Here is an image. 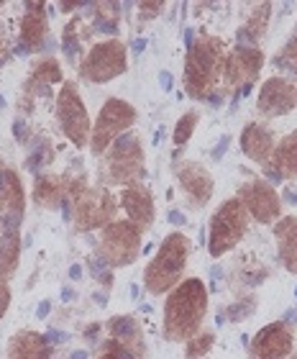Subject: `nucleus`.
<instances>
[{
	"label": "nucleus",
	"instance_id": "nucleus-1",
	"mask_svg": "<svg viewBox=\"0 0 297 359\" xmlns=\"http://www.w3.org/2000/svg\"><path fill=\"white\" fill-rule=\"evenodd\" d=\"M162 334L167 341L185 344L202 329L208 316V287L200 277H185L174 285L162 308Z\"/></svg>",
	"mask_w": 297,
	"mask_h": 359
},
{
	"label": "nucleus",
	"instance_id": "nucleus-2",
	"mask_svg": "<svg viewBox=\"0 0 297 359\" xmlns=\"http://www.w3.org/2000/svg\"><path fill=\"white\" fill-rule=\"evenodd\" d=\"M193 255V239L185 231H172L164 236L156 255L144 267V287L148 295H167V292L185 280V269Z\"/></svg>",
	"mask_w": 297,
	"mask_h": 359
},
{
	"label": "nucleus",
	"instance_id": "nucleus-3",
	"mask_svg": "<svg viewBox=\"0 0 297 359\" xmlns=\"http://www.w3.org/2000/svg\"><path fill=\"white\" fill-rule=\"evenodd\" d=\"M226 65V41L221 36L202 34L185 54V93L193 100H205L216 90Z\"/></svg>",
	"mask_w": 297,
	"mask_h": 359
},
{
	"label": "nucleus",
	"instance_id": "nucleus-4",
	"mask_svg": "<svg viewBox=\"0 0 297 359\" xmlns=\"http://www.w3.org/2000/svg\"><path fill=\"white\" fill-rule=\"evenodd\" d=\"M97 177H100V187H108V190L116 185H134L146 177L144 144L139 134L128 131L105 149V154L100 157V167H97Z\"/></svg>",
	"mask_w": 297,
	"mask_h": 359
},
{
	"label": "nucleus",
	"instance_id": "nucleus-5",
	"mask_svg": "<svg viewBox=\"0 0 297 359\" xmlns=\"http://www.w3.org/2000/svg\"><path fill=\"white\" fill-rule=\"evenodd\" d=\"M249 210L244 208V203L238 201L236 195L223 201L216 208V213L210 216V226H208V255L213 259H221L228 252L244 241L246 231H249Z\"/></svg>",
	"mask_w": 297,
	"mask_h": 359
},
{
	"label": "nucleus",
	"instance_id": "nucleus-6",
	"mask_svg": "<svg viewBox=\"0 0 297 359\" xmlns=\"http://www.w3.org/2000/svg\"><path fill=\"white\" fill-rule=\"evenodd\" d=\"M141 229L131 224L128 218H118L100 229V236L95 241V255L105 267L120 269L134 264L141 257Z\"/></svg>",
	"mask_w": 297,
	"mask_h": 359
},
{
	"label": "nucleus",
	"instance_id": "nucleus-7",
	"mask_svg": "<svg viewBox=\"0 0 297 359\" xmlns=\"http://www.w3.org/2000/svg\"><path fill=\"white\" fill-rule=\"evenodd\" d=\"M139 113L128 100H120V97H108L97 113L95 123H92V131H90V151L95 157H103L105 149L111 147L118 136L128 134L134 128Z\"/></svg>",
	"mask_w": 297,
	"mask_h": 359
},
{
	"label": "nucleus",
	"instance_id": "nucleus-8",
	"mask_svg": "<svg viewBox=\"0 0 297 359\" xmlns=\"http://www.w3.org/2000/svg\"><path fill=\"white\" fill-rule=\"evenodd\" d=\"M80 77L85 83L105 85L120 77L128 69V49L120 39H105L90 46L85 60L77 65Z\"/></svg>",
	"mask_w": 297,
	"mask_h": 359
},
{
	"label": "nucleus",
	"instance_id": "nucleus-9",
	"mask_svg": "<svg viewBox=\"0 0 297 359\" xmlns=\"http://www.w3.org/2000/svg\"><path fill=\"white\" fill-rule=\"evenodd\" d=\"M57 123H60L62 134L72 142L74 149H85V147H90L92 121H90L88 108H85V103H82L77 83H72V80L62 83L60 95H57Z\"/></svg>",
	"mask_w": 297,
	"mask_h": 359
},
{
	"label": "nucleus",
	"instance_id": "nucleus-10",
	"mask_svg": "<svg viewBox=\"0 0 297 359\" xmlns=\"http://www.w3.org/2000/svg\"><path fill=\"white\" fill-rule=\"evenodd\" d=\"M118 208V198L108 187H88L72 203V221L77 231H95V229H105L108 224H113Z\"/></svg>",
	"mask_w": 297,
	"mask_h": 359
},
{
	"label": "nucleus",
	"instance_id": "nucleus-11",
	"mask_svg": "<svg viewBox=\"0 0 297 359\" xmlns=\"http://www.w3.org/2000/svg\"><path fill=\"white\" fill-rule=\"evenodd\" d=\"M236 198L244 203V208L249 210V216L256 224L272 226L282 218V198H279V193L269 185L267 180L261 177L246 180L244 185L238 187Z\"/></svg>",
	"mask_w": 297,
	"mask_h": 359
},
{
	"label": "nucleus",
	"instance_id": "nucleus-12",
	"mask_svg": "<svg viewBox=\"0 0 297 359\" xmlns=\"http://www.w3.org/2000/svg\"><path fill=\"white\" fill-rule=\"evenodd\" d=\"M264 67V54L259 46H246V44H233L230 54L226 57L223 65V80L228 88H244V85H254L259 80V72Z\"/></svg>",
	"mask_w": 297,
	"mask_h": 359
},
{
	"label": "nucleus",
	"instance_id": "nucleus-13",
	"mask_svg": "<svg viewBox=\"0 0 297 359\" xmlns=\"http://www.w3.org/2000/svg\"><path fill=\"white\" fill-rule=\"evenodd\" d=\"M26 216V190L15 170H0V231H18Z\"/></svg>",
	"mask_w": 297,
	"mask_h": 359
},
{
	"label": "nucleus",
	"instance_id": "nucleus-14",
	"mask_svg": "<svg viewBox=\"0 0 297 359\" xmlns=\"http://www.w3.org/2000/svg\"><path fill=\"white\" fill-rule=\"evenodd\" d=\"M295 352V329L284 321H272L256 331L249 344L251 359H287Z\"/></svg>",
	"mask_w": 297,
	"mask_h": 359
},
{
	"label": "nucleus",
	"instance_id": "nucleus-15",
	"mask_svg": "<svg viewBox=\"0 0 297 359\" xmlns=\"http://www.w3.org/2000/svg\"><path fill=\"white\" fill-rule=\"evenodd\" d=\"M256 108L267 118H279V116L292 113L297 108V83L279 75L264 80L259 97H256Z\"/></svg>",
	"mask_w": 297,
	"mask_h": 359
},
{
	"label": "nucleus",
	"instance_id": "nucleus-16",
	"mask_svg": "<svg viewBox=\"0 0 297 359\" xmlns=\"http://www.w3.org/2000/svg\"><path fill=\"white\" fill-rule=\"evenodd\" d=\"M177 182L187 195V205L195 210L205 208L216 190V180L200 162H182L177 167Z\"/></svg>",
	"mask_w": 297,
	"mask_h": 359
},
{
	"label": "nucleus",
	"instance_id": "nucleus-17",
	"mask_svg": "<svg viewBox=\"0 0 297 359\" xmlns=\"http://www.w3.org/2000/svg\"><path fill=\"white\" fill-rule=\"evenodd\" d=\"M118 205L126 210L128 221L139 226L141 231H148L154 226V218H156L154 195H151V187H146L144 182H134V185L120 187Z\"/></svg>",
	"mask_w": 297,
	"mask_h": 359
},
{
	"label": "nucleus",
	"instance_id": "nucleus-18",
	"mask_svg": "<svg viewBox=\"0 0 297 359\" xmlns=\"http://www.w3.org/2000/svg\"><path fill=\"white\" fill-rule=\"evenodd\" d=\"M64 83V75H62V65L54 57H44L39 60L31 69L29 80L23 85V95L21 105L26 103V111H31V103L34 97H49L52 95V85Z\"/></svg>",
	"mask_w": 297,
	"mask_h": 359
},
{
	"label": "nucleus",
	"instance_id": "nucleus-19",
	"mask_svg": "<svg viewBox=\"0 0 297 359\" xmlns=\"http://www.w3.org/2000/svg\"><path fill=\"white\" fill-rule=\"evenodd\" d=\"M241 151H244V157L249 162H256V165H264L269 157H272V151L277 147V136L275 131L267 126V123H261V121H249L244 128H241Z\"/></svg>",
	"mask_w": 297,
	"mask_h": 359
},
{
	"label": "nucleus",
	"instance_id": "nucleus-20",
	"mask_svg": "<svg viewBox=\"0 0 297 359\" xmlns=\"http://www.w3.org/2000/svg\"><path fill=\"white\" fill-rule=\"evenodd\" d=\"M21 41L31 54L41 52L49 44V18H46V3H26V13L21 18Z\"/></svg>",
	"mask_w": 297,
	"mask_h": 359
},
{
	"label": "nucleus",
	"instance_id": "nucleus-21",
	"mask_svg": "<svg viewBox=\"0 0 297 359\" xmlns=\"http://www.w3.org/2000/svg\"><path fill=\"white\" fill-rule=\"evenodd\" d=\"M105 329H108V337L118 346H123L126 352L139 359L146 357V339H144L141 323L136 316H113L111 321L105 323Z\"/></svg>",
	"mask_w": 297,
	"mask_h": 359
},
{
	"label": "nucleus",
	"instance_id": "nucleus-22",
	"mask_svg": "<svg viewBox=\"0 0 297 359\" xmlns=\"http://www.w3.org/2000/svg\"><path fill=\"white\" fill-rule=\"evenodd\" d=\"M6 359H52V344L46 341L44 334L21 329L8 339Z\"/></svg>",
	"mask_w": 297,
	"mask_h": 359
},
{
	"label": "nucleus",
	"instance_id": "nucleus-23",
	"mask_svg": "<svg viewBox=\"0 0 297 359\" xmlns=\"http://www.w3.org/2000/svg\"><path fill=\"white\" fill-rule=\"evenodd\" d=\"M277 241V255L282 267L297 275V216H282L272 229Z\"/></svg>",
	"mask_w": 297,
	"mask_h": 359
},
{
	"label": "nucleus",
	"instance_id": "nucleus-24",
	"mask_svg": "<svg viewBox=\"0 0 297 359\" xmlns=\"http://www.w3.org/2000/svg\"><path fill=\"white\" fill-rule=\"evenodd\" d=\"M261 167L267 172L279 175L282 180H297V131L279 139L275 151H272V157Z\"/></svg>",
	"mask_w": 297,
	"mask_h": 359
},
{
	"label": "nucleus",
	"instance_id": "nucleus-25",
	"mask_svg": "<svg viewBox=\"0 0 297 359\" xmlns=\"http://www.w3.org/2000/svg\"><path fill=\"white\" fill-rule=\"evenodd\" d=\"M64 193H67V177H64V175L57 177V175L41 172L34 177V190H31V195H34V203H36L39 208H46V210L62 208Z\"/></svg>",
	"mask_w": 297,
	"mask_h": 359
},
{
	"label": "nucleus",
	"instance_id": "nucleus-26",
	"mask_svg": "<svg viewBox=\"0 0 297 359\" xmlns=\"http://www.w3.org/2000/svg\"><path fill=\"white\" fill-rule=\"evenodd\" d=\"M269 18H272V3H254L251 11L246 13V21L236 31V44L259 46V39L267 31Z\"/></svg>",
	"mask_w": 297,
	"mask_h": 359
},
{
	"label": "nucleus",
	"instance_id": "nucleus-27",
	"mask_svg": "<svg viewBox=\"0 0 297 359\" xmlns=\"http://www.w3.org/2000/svg\"><path fill=\"white\" fill-rule=\"evenodd\" d=\"M21 229L18 231H0V277L11 280L21 264Z\"/></svg>",
	"mask_w": 297,
	"mask_h": 359
},
{
	"label": "nucleus",
	"instance_id": "nucleus-28",
	"mask_svg": "<svg viewBox=\"0 0 297 359\" xmlns=\"http://www.w3.org/2000/svg\"><path fill=\"white\" fill-rule=\"evenodd\" d=\"M120 3H92V31L95 34H105V36L116 39L118 34V11Z\"/></svg>",
	"mask_w": 297,
	"mask_h": 359
},
{
	"label": "nucleus",
	"instance_id": "nucleus-29",
	"mask_svg": "<svg viewBox=\"0 0 297 359\" xmlns=\"http://www.w3.org/2000/svg\"><path fill=\"white\" fill-rule=\"evenodd\" d=\"M85 31H82V18L80 15H74L72 21L64 26V34H62V52L67 57V62H77V57L82 54L85 49Z\"/></svg>",
	"mask_w": 297,
	"mask_h": 359
},
{
	"label": "nucleus",
	"instance_id": "nucleus-30",
	"mask_svg": "<svg viewBox=\"0 0 297 359\" xmlns=\"http://www.w3.org/2000/svg\"><path fill=\"white\" fill-rule=\"evenodd\" d=\"M31 154H26V170H29L31 175H41L44 172V167L52 165L54 159V147L52 142L46 139V136H41V139H36L34 144H29Z\"/></svg>",
	"mask_w": 297,
	"mask_h": 359
},
{
	"label": "nucleus",
	"instance_id": "nucleus-31",
	"mask_svg": "<svg viewBox=\"0 0 297 359\" xmlns=\"http://www.w3.org/2000/svg\"><path fill=\"white\" fill-rule=\"evenodd\" d=\"M198 121H200V113L198 111H187L179 116V121L174 123V131H172V142L177 149H182L185 144H190L195 128H198Z\"/></svg>",
	"mask_w": 297,
	"mask_h": 359
},
{
	"label": "nucleus",
	"instance_id": "nucleus-32",
	"mask_svg": "<svg viewBox=\"0 0 297 359\" xmlns=\"http://www.w3.org/2000/svg\"><path fill=\"white\" fill-rule=\"evenodd\" d=\"M216 346V331H198L190 341H185V357L187 359H202L205 354Z\"/></svg>",
	"mask_w": 297,
	"mask_h": 359
},
{
	"label": "nucleus",
	"instance_id": "nucleus-33",
	"mask_svg": "<svg viewBox=\"0 0 297 359\" xmlns=\"http://www.w3.org/2000/svg\"><path fill=\"white\" fill-rule=\"evenodd\" d=\"M254 311H256V298H254V295H244V298L233 300L230 306L223 308L221 316H226V321H230V323H241V321H246V318H251Z\"/></svg>",
	"mask_w": 297,
	"mask_h": 359
},
{
	"label": "nucleus",
	"instance_id": "nucleus-34",
	"mask_svg": "<svg viewBox=\"0 0 297 359\" xmlns=\"http://www.w3.org/2000/svg\"><path fill=\"white\" fill-rule=\"evenodd\" d=\"M275 65L279 69H287V72H295L297 80V36H292L287 44L282 46V52L275 57Z\"/></svg>",
	"mask_w": 297,
	"mask_h": 359
},
{
	"label": "nucleus",
	"instance_id": "nucleus-35",
	"mask_svg": "<svg viewBox=\"0 0 297 359\" xmlns=\"http://www.w3.org/2000/svg\"><path fill=\"white\" fill-rule=\"evenodd\" d=\"M88 269L92 272V277H95L97 283L111 290V287H113V269L111 267H105V264L100 262L97 257H90V259H88Z\"/></svg>",
	"mask_w": 297,
	"mask_h": 359
},
{
	"label": "nucleus",
	"instance_id": "nucleus-36",
	"mask_svg": "<svg viewBox=\"0 0 297 359\" xmlns=\"http://www.w3.org/2000/svg\"><path fill=\"white\" fill-rule=\"evenodd\" d=\"M13 136H15V142L21 144V147H29V144H31V126H29V121L23 118V116H18V118L13 121Z\"/></svg>",
	"mask_w": 297,
	"mask_h": 359
},
{
	"label": "nucleus",
	"instance_id": "nucleus-37",
	"mask_svg": "<svg viewBox=\"0 0 297 359\" xmlns=\"http://www.w3.org/2000/svg\"><path fill=\"white\" fill-rule=\"evenodd\" d=\"M167 6V3H162V0H159V3H139V8H141V11H139V23H146V21H154L156 15L162 13V8Z\"/></svg>",
	"mask_w": 297,
	"mask_h": 359
},
{
	"label": "nucleus",
	"instance_id": "nucleus-38",
	"mask_svg": "<svg viewBox=\"0 0 297 359\" xmlns=\"http://www.w3.org/2000/svg\"><path fill=\"white\" fill-rule=\"evenodd\" d=\"M11 298H13L11 285H8V280H3V277H0V321H3V316H6L8 308H11Z\"/></svg>",
	"mask_w": 297,
	"mask_h": 359
},
{
	"label": "nucleus",
	"instance_id": "nucleus-39",
	"mask_svg": "<svg viewBox=\"0 0 297 359\" xmlns=\"http://www.w3.org/2000/svg\"><path fill=\"white\" fill-rule=\"evenodd\" d=\"M46 341H49V344H64V341H67L69 339V334H64V331H60V329H46Z\"/></svg>",
	"mask_w": 297,
	"mask_h": 359
},
{
	"label": "nucleus",
	"instance_id": "nucleus-40",
	"mask_svg": "<svg viewBox=\"0 0 297 359\" xmlns=\"http://www.w3.org/2000/svg\"><path fill=\"white\" fill-rule=\"evenodd\" d=\"M230 147V136H223L221 142H218V147L213 151H210V154H213V159H216V162H221L223 159V154H226V149H228Z\"/></svg>",
	"mask_w": 297,
	"mask_h": 359
},
{
	"label": "nucleus",
	"instance_id": "nucleus-41",
	"mask_svg": "<svg viewBox=\"0 0 297 359\" xmlns=\"http://www.w3.org/2000/svg\"><path fill=\"white\" fill-rule=\"evenodd\" d=\"M8 57H11V54H8V36H6V29L0 26V67L8 62Z\"/></svg>",
	"mask_w": 297,
	"mask_h": 359
},
{
	"label": "nucleus",
	"instance_id": "nucleus-42",
	"mask_svg": "<svg viewBox=\"0 0 297 359\" xmlns=\"http://www.w3.org/2000/svg\"><path fill=\"white\" fill-rule=\"evenodd\" d=\"M167 221H170L172 226H185L187 224L185 213H182V210H177V208H172L170 213H167Z\"/></svg>",
	"mask_w": 297,
	"mask_h": 359
},
{
	"label": "nucleus",
	"instance_id": "nucleus-43",
	"mask_svg": "<svg viewBox=\"0 0 297 359\" xmlns=\"http://www.w3.org/2000/svg\"><path fill=\"white\" fill-rule=\"evenodd\" d=\"M223 95H226V93H221V90H213V93H210V95L205 97V103H208L210 108H221Z\"/></svg>",
	"mask_w": 297,
	"mask_h": 359
},
{
	"label": "nucleus",
	"instance_id": "nucleus-44",
	"mask_svg": "<svg viewBox=\"0 0 297 359\" xmlns=\"http://www.w3.org/2000/svg\"><path fill=\"white\" fill-rule=\"evenodd\" d=\"M49 313H52V303H49V300H41L36 308V318L39 321H46V316Z\"/></svg>",
	"mask_w": 297,
	"mask_h": 359
},
{
	"label": "nucleus",
	"instance_id": "nucleus-45",
	"mask_svg": "<svg viewBox=\"0 0 297 359\" xmlns=\"http://www.w3.org/2000/svg\"><path fill=\"white\" fill-rule=\"evenodd\" d=\"M159 85H162L164 93H170L172 85H174V80H172V75L167 72V69H162V72H159Z\"/></svg>",
	"mask_w": 297,
	"mask_h": 359
},
{
	"label": "nucleus",
	"instance_id": "nucleus-46",
	"mask_svg": "<svg viewBox=\"0 0 297 359\" xmlns=\"http://www.w3.org/2000/svg\"><path fill=\"white\" fill-rule=\"evenodd\" d=\"M282 203H290L292 208H297V190H295V187H287V190H284Z\"/></svg>",
	"mask_w": 297,
	"mask_h": 359
},
{
	"label": "nucleus",
	"instance_id": "nucleus-47",
	"mask_svg": "<svg viewBox=\"0 0 297 359\" xmlns=\"http://www.w3.org/2000/svg\"><path fill=\"white\" fill-rule=\"evenodd\" d=\"M100 331H103V326H100V323H90L88 329H85V339H90V341H95Z\"/></svg>",
	"mask_w": 297,
	"mask_h": 359
},
{
	"label": "nucleus",
	"instance_id": "nucleus-48",
	"mask_svg": "<svg viewBox=\"0 0 297 359\" xmlns=\"http://www.w3.org/2000/svg\"><path fill=\"white\" fill-rule=\"evenodd\" d=\"M282 321L287 323V326H292V329H295V326H297V311H295V308L284 311V318H282Z\"/></svg>",
	"mask_w": 297,
	"mask_h": 359
},
{
	"label": "nucleus",
	"instance_id": "nucleus-49",
	"mask_svg": "<svg viewBox=\"0 0 297 359\" xmlns=\"http://www.w3.org/2000/svg\"><path fill=\"white\" fill-rule=\"evenodd\" d=\"M88 6H90V3H82V0H80V3H60V8L64 11V13H72L74 8H88Z\"/></svg>",
	"mask_w": 297,
	"mask_h": 359
},
{
	"label": "nucleus",
	"instance_id": "nucleus-50",
	"mask_svg": "<svg viewBox=\"0 0 297 359\" xmlns=\"http://www.w3.org/2000/svg\"><path fill=\"white\" fill-rule=\"evenodd\" d=\"M69 280H82V264H72L69 267Z\"/></svg>",
	"mask_w": 297,
	"mask_h": 359
},
{
	"label": "nucleus",
	"instance_id": "nucleus-51",
	"mask_svg": "<svg viewBox=\"0 0 297 359\" xmlns=\"http://www.w3.org/2000/svg\"><path fill=\"white\" fill-rule=\"evenodd\" d=\"M131 49H134V54H141L144 49H146V41H144V39H136L134 44H131Z\"/></svg>",
	"mask_w": 297,
	"mask_h": 359
},
{
	"label": "nucleus",
	"instance_id": "nucleus-52",
	"mask_svg": "<svg viewBox=\"0 0 297 359\" xmlns=\"http://www.w3.org/2000/svg\"><path fill=\"white\" fill-rule=\"evenodd\" d=\"M62 300H64V303L74 300V290H72V287H62Z\"/></svg>",
	"mask_w": 297,
	"mask_h": 359
},
{
	"label": "nucleus",
	"instance_id": "nucleus-53",
	"mask_svg": "<svg viewBox=\"0 0 297 359\" xmlns=\"http://www.w3.org/2000/svg\"><path fill=\"white\" fill-rule=\"evenodd\" d=\"M92 298H95V303H97V306H100V308H105V306H108V298H105L103 292H95V295H92Z\"/></svg>",
	"mask_w": 297,
	"mask_h": 359
},
{
	"label": "nucleus",
	"instance_id": "nucleus-54",
	"mask_svg": "<svg viewBox=\"0 0 297 359\" xmlns=\"http://www.w3.org/2000/svg\"><path fill=\"white\" fill-rule=\"evenodd\" d=\"M69 359H90V354L85 352V349H77V352L69 354Z\"/></svg>",
	"mask_w": 297,
	"mask_h": 359
},
{
	"label": "nucleus",
	"instance_id": "nucleus-55",
	"mask_svg": "<svg viewBox=\"0 0 297 359\" xmlns=\"http://www.w3.org/2000/svg\"><path fill=\"white\" fill-rule=\"evenodd\" d=\"M128 290H131V295H134V298L139 300V285H131V287H128Z\"/></svg>",
	"mask_w": 297,
	"mask_h": 359
},
{
	"label": "nucleus",
	"instance_id": "nucleus-56",
	"mask_svg": "<svg viewBox=\"0 0 297 359\" xmlns=\"http://www.w3.org/2000/svg\"><path fill=\"white\" fill-rule=\"evenodd\" d=\"M3 111H6V97L0 95V113H3Z\"/></svg>",
	"mask_w": 297,
	"mask_h": 359
},
{
	"label": "nucleus",
	"instance_id": "nucleus-57",
	"mask_svg": "<svg viewBox=\"0 0 297 359\" xmlns=\"http://www.w3.org/2000/svg\"><path fill=\"white\" fill-rule=\"evenodd\" d=\"M290 357H292V359H297V349H295V352H292V354H290Z\"/></svg>",
	"mask_w": 297,
	"mask_h": 359
},
{
	"label": "nucleus",
	"instance_id": "nucleus-58",
	"mask_svg": "<svg viewBox=\"0 0 297 359\" xmlns=\"http://www.w3.org/2000/svg\"><path fill=\"white\" fill-rule=\"evenodd\" d=\"M0 170H3V159H0Z\"/></svg>",
	"mask_w": 297,
	"mask_h": 359
},
{
	"label": "nucleus",
	"instance_id": "nucleus-59",
	"mask_svg": "<svg viewBox=\"0 0 297 359\" xmlns=\"http://www.w3.org/2000/svg\"><path fill=\"white\" fill-rule=\"evenodd\" d=\"M295 298H297V285H295Z\"/></svg>",
	"mask_w": 297,
	"mask_h": 359
},
{
	"label": "nucleus",
	"instance_id": "nucleus-60",
	"mask_svg": "<svg viewBox=\"0 0 297 359\" xmlns=\"http://www.w3.org/2000/svg\"><path fill=\"white\" fill-rule=\"evenodd\" d=\"M0 8H3V0H0Z\"/></svg>",
	"mask_w": 297,
	"mask_h": 359
},
{
	"label": "nucleus",
	"instance_id": "nucleus-61",
	"mask_svg": "<svg viewBox=\"0 0 297 359\" xmlns=\"http://www.w3.org/2000/svg\"><path fill=\"white\" fill-rule=\"evenodd\" d=\"M295 31H297V29H295ZM295 36H297V34H295Z\"/></svg>",
	"mask_w": 297,
	"mask_h": 359
}]
</instances>
